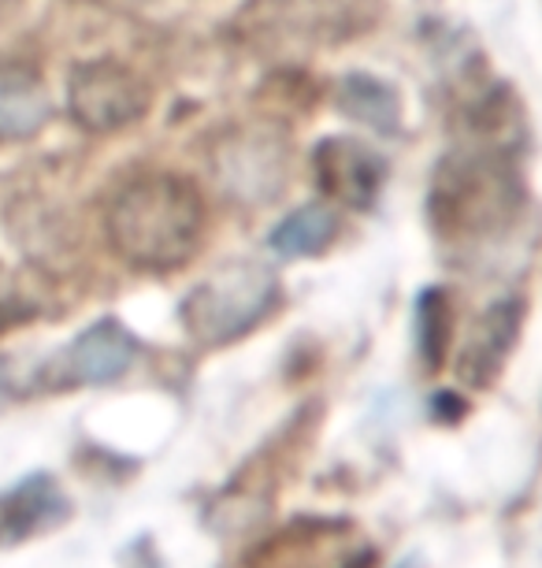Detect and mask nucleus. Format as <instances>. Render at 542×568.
Here are the masks:
<instances>
[{"label": "nucleus", "instance_id": "nucleus-1", "mask_svg": "<svg viewBox=\"0 0 542 568\" xmlns=\"http://www.w3.org/2000/svg\"><path fill=\"white\" fill-rule=\"evenodd\" d=\"M205 231V205L186 179L149 175L115 197L109 234L123 261L149 272H167L190 261Z\"/></svg>", "mask_w": 542, "mask_h": 568}, {"label": "nucleus", "instance_id": "nucleus-2", "mask_svg": "<svg viewBox=\"0 0 542 568\" xmlns=\"http://www.w3.org/2000/svg\"><path fill=\"white\" fill-rule=\"evenodd\" d=\"M275 297H279V286H275L268 267L253 261H231L186 297L183 320L194 338H201L205 346H219V342H235L257 327L272 313Z\"/></svg>", "mask_w": 542, "mask_h": 568}, {"label": "nucleus", "instance_id": "nucleus-3", "mask_svg": "<svg viewBox=\"0 0 542 568\" xmlns=\"http://www.w3.org/2000/svg\"><path fill=\"white\" fill-rule=\"evenodd\" d=\"M513 201L517 186L505 171L491 168L487 160H453L439 171L431 212L442 227L450 223L453 231H483L487 220H505Z\"/></svg>", "mask_w": 542, "mask_h": 568}, {"label": "nucleus", "instance_id": "nucleus-4", "mask_svg": "<svg viewBox=\"0 0 542 568\" xmlns=\"http://www.w3.org/2000/svg\"><path fill=\"white\" fill-rule=\"evenodd\" d=\"M371 542L346 520H297L249 557V568H368Z\"/></svg>", "mask_w": 542, "mask_h": 568}, {"label": "nucleus", "instance_id": "nucleus-5", "mask_svg": "<svg viewBox=\"0 0 542 568\" xmlns=\"http://www.w3.org/2000/svg\"><path fill=\"white\" fill-rule=\"evenodd\" d=\"M68 109L74 123L86 131H120V126L142 120L149 109V90L131 68L112 60L86 63L68 82Z\"/></svg>", "mask_w": 542, "mask_h": 568}, {"label": "nucleus", "instance_id": "nucleus-6", "mask_svg": "<svg viewBox=\"0 0 542 568\" xmlns=\"http://www.w3.org/2000/svg\"><path fill=\"white\" fill-rule=\"evenodd\" d=\"M382 179H387L382 160L354 138H327L316 149V182H320L324 194L338 197L349 209H368L379 194Z\"/></svg>", "mask_w": 542, "mask_h": 568}, {"label": "nucleus", "instance_id": "nucleus-7", "mask_svg": "<svg viewBox=\"0 0 542 568\" xmlns=\"http://www.w3.org/2000/svg\"><path fill=\"white\" fill-rule=\"evenodd\" d=\"M216 171L227 182V194L246 205L272 201L286 175L279 142L272 138H231L216 160Z\"/></svg>", "mask_w": 542, "mask_h": 568}, {"label": "nucleus", "instance_id": "nucleus-8", "mask_svg": "<svg viewBox=\"0 0 542 568\" xmlns=\"http://www.w3.org/2000/svg\"><path fill=\"white\" fill-rule=\"evenodd\" d=\"M131 361H134V338L120 324L104 320V324L82 331L63 349L57 368L63 375V383H112L131 368Z\"/></svg>", "mask_w": 542, "mask_h": 568}, {"label": "nucleus", "instance_id": "nucleus-9", "mask_svg": "<svg viewBox=\"0 0 542 568\" xmlns=\"http://www.w3.org/2000/svg\"><path fill=\"white\" fill-rule=\"evenodd\" d=\"M49 120V93L34 74L0 71V142L38 134Z\"/></svg>", "mask_w": 542, "mask_h": 568}, {"label": "nucleus", "instance_id": "nucleus-10", "mask_svg": "<svg viewBox=\"0 0 542 568\" xmlns=\"http://www.w3.org/2000/svg\"><path fill=\"white\" fill-rule=\"evenodd\" d=\"M338 220L331 209L324 205H305L290 212L279 227L272 231V250L294 261V256H308V253H320L327 242L335 239Z\"/></svg>", "mask_w": 542, "mask_h": 568}, {"label": "nucleus", "instance_id": "nucleus-11", "mask_svg": "<svg viewBox=\"0 0 542 568\" xmlns=\"http://www.w3.org/2000/svg\"><path fill=\"white\" fill-rule=\"evenodd\" d=\"M342 109L360 123L379 126L382 134H395L398 126V98L382 82L365 79V74H349L342 82Z\"/></svg>", "mask_w": 542, "mask_h": 568}, {"label": "nucleus", "instance_id": "nucleus-12", "mask_svg": "<svg viewBox=\"0 0 542 568\" xmlns=\"http://www.w3.org/2000/svg\"><path fill=\"white\" fill-rule=\"evenodd\" d=\"M423 357L431 364L442 361L446 353V338H450V313H446V294L442 291H431L423 294Z\"/></svg>", "mask_w": 542, "mask_h": 568}]
</instances>
